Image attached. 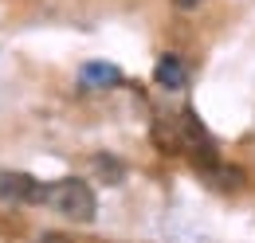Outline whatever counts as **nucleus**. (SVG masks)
Listing matches in <instances>:
<instances>
[{
    "instance_id": "nucleus-6",
    "label": "nucleus",
    "mask_w": 255,
    "mask_h": 243,
    "mask_svg": "<svg viewBox=\"0 0 255 243\" xmlns=\"http://www.w3.org/2000/svg\"><path fill=\"white\" fill-rule=\"evenodd\" d=\"M91 165H95V173L106 177V184H118V181H122V165H118V161H110V157H95Z\"/></svg>"
},
{
    "instance_id": "nucleus-3",
    "label": "nucleus",
    "mask_w": 255,
    "mask_h": 243,
    "mask_svg": "<svg viewBox=\"0 0 255 243\" xmlns=\"http://www.w3.org/2000/svg\"><path fill=\"white\" fill-rule=\"evenodd\" d=\"M157 87H165V91H177V87H185V63L177 59V55H161L157 63Z\"/></svg>"
},
{
    "instance_id": "nucleus-1",
    "label": "nucleus",
    "mask_w": 255,
    "mask_h": 243,
    "mask_svg": "<svg viewBox=\"0 0 255 243\" xmlns=\"http://www.w3.org/2000/svg\"><path fill=\"white\" fill-rule=\"evenodd\" d=\"M47 204L63 220H71V224H91L98 212V200L91 192V184L79 181V177H63V181L47 184Z\"/></svg>"
},
{
    "instance_id": "nucleus-2",
    "label": "nucleus",
    "mask_w": 255,
    "mask_h": 243,
    "mask_svg": "<svg viewBox=\"0 0 255 243\" xmlns=\"http://www.w3.org/2000/svg\"><path fill=\"white\" fill-rule=\"evenodd\" d=\"M0 200H8V204H43L47 184H39L28 173H0Z\"/></svg>"
},
{
    "instance_id": "nucleus-4",
    "label": "nucleus",
    "mask_w": 255,
    "mask_h": 243,
    "mask_svg": "<svg viewBox=\"0 0 255 243\" xmlns=\"http://www.w3.org/2000/svg\"><path fill=\"white\" fill-rule=\"evenodd\" d=\"M204 177L216 184V188H240V184H244V173H240L236 165H220V161H212V165L204 169Z\"/></svg>"
},
{
    "instance_id": "nucleus-7",
    "label": "nucleus",
    "mask_w": 255,
    "mask_h": 243,
    "mask_svg": "<svg viewBox=\"0 0 255 243\" xmlns=\"http://www.w3.org/2000/svg\"><path fill=\"white\" fill-rule=\"evenodd\" d=\"M204 0H173V8H181V12H192V8H200Z\"/></svg>"
},
{
    "instance_id": "nucleus-5",
    "label": "nucleus",
    "mask_w": 255,
    "mask_h": 243,
    "mask_svg": "<svg viewBox=\"0 0 255 243\" xmlns=\"http://www.w3.org/2000/svg\"><path fill=\"white\" fill-rule=\"evenodd\" d=\"M83 79L87 83H118V71L102 67V63H91V67H83Z\"/></svg>"
}]
</instances>
